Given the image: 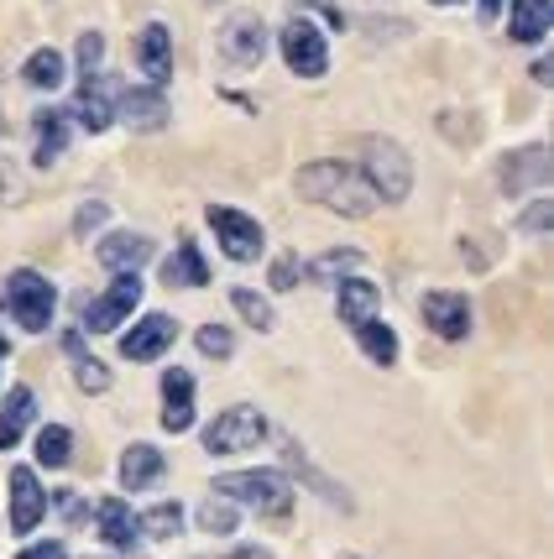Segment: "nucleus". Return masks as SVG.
Listing matches in <instances>:
<instances>
[{
	"instance_id": "obj_1",
	"label": "nucleus",
	"mask_w": 554,
	"mask_h": 559,
	"mask_svg": "<svg viewBox=\"0 0 554 559\" xmlns=\"http://www.w3.org/2000/svg\"><path fill=\"white\" fill-rule=\"evenodd\" d=\"M298 194L314 199V204H330V210H340L351 219L377 210V189L356 168H345V163H309L298 173Z\"/></svg>"
},
{
	"instance_id": "obj_2",
	"label": "nucleus",
	"mask_w": 554,
	"mask_h": 559,
	"mask_svg": "<svg viewBox=\"0 0 554 559\" xmlns=\"http://www.w3.org/2000/svg\"><path fill=\"white\" fill-rule=\"evenodd\" d=\"M0 298L11 304V314H16V324L22 330H32V335H43L52 324V309H58V293H52V283L43 277V272H11L5 277V288H0Z\"/></svg>"
},
{
	"instance_id": "obj_3",
	"label": "nucleus",
	"mask_w": 554,
	"mask_h": 559,
	"mask_svg": "<svg viewBox=\"0 0 554 559\" xmlns=\"http://www.w3.org/2000/svg\"><path fill=\"white\" fill-rule=\"evenodd\" d=\"M366 183L377 189V199L382 204H403L413 189V163L409 152L398 142H387V136H366Z\"/></svg>"
},
{
	"instance_id": "obj_4",
	"label": "nucleus",
	"mask_w": 554,
	"mask_h": 559,
	"mask_svg": "<svg viewBox=\"0 0 554 559\" xmlns=\"http://www.w3.org/2000/svg\"><path fill=\"white\" fill-rule=\"evenodd\" d=\"M215 491L257 512H288V502H293V487L283 471H236V476H220Z\"/></svg>"
},
{
	"instance_id": "obj_5",
	"label": "nucleus",
	"mask_w": 554,
	"mask_h": 559,
	"mask_svg": "<svg viewBox=\"0 0 554 559\" xmlns=\"http://www.w3.org/2000/svg\"><path fill=\"white\" fill-rule=\"evenodd\" d=\"M267 435V418L257 408H225V414L204 429V450L210 455H241V450H257Z\"/></svg>"
},
{
	"instance_id": "obj_6",
	"label": "nucleus",
	"mask_w": 554,
	"mask_h": 559,
	"mask_svg": "<svg viewBox=\"0 0 554 559\" xmlns=\"http://www.w3.org/2000/svg\"><path fill=\"white\" fill-rule=\"evenodd\" d=\"M278 48H283V58H288V69L298 73V79H319V73L330 69V48H325V32H319L314 22H304V16H293V22L283 26Z\"/></svg>"
},
{
	"instance_id": "obj_7",
	"label": "nucleus",
	"mask_w": 554,
	"mask_h": 559,
	"mask_svg": "<svg viewBox=\"0 0 554 559\" xmlns=\"http://www.w3.org/2000/svg\"><path fill=\"white\" fill-rule=\"evenodd\" d=\"M220 58L225 63H236V69H257L267 58V26L262 16H251V11H236L231 22L220 26Z\"/></svg>"
},
{
	"instance_id": "obj_8",
	"label": "nucleus",
	"mask_w": 554,
	"mask_h": 559,
	"mask_svg": "<svg viewBox=\"0 0 554 559\" xmlns=\"http://www.w3.org/2000/svg\"><path fill=\"white\" fill-rule=\"evenodd\" d=\"M210 225H215V236L231 262H257L262 257V225L251 215L231 210V204H210Z\"/></svg>"
},
{
	"instance_id": "obj_9",
	"label": "nucleus",
	"mask_w": 554,
	"mask_h": 559,
	"mask_svg": "<svg viewBox=\"0 0 554 559\" xmlns=\"http://www.w3.org/2000/svg\"><path fill=\"white\" fill-rule=\"evenodd\" d=\"M137 304H142V283H137V272H116V288L105 293V298H90V304H84V330L110 335V330H116Z\"/></svg>"
},
{
	"instance_id": "obj_10",
	"label": "nucleus",
	"mask_w": 554,
	"mask_h": 559,
	"mask_svg": "<svg viewBox=\"0 0 554 559\" xmlns=\"http://www.w3.org/2000/svg\"><path fill=\"white\" fill-rule=\"evenodd\" d=\"M424 324L445 341H465L471 335V298L465 293H424Z\"/></svg>"
},
{
	"instance_id": "obj_11",
	"label": "nucleus",
	"mask_w": 554,
	"mask_h": 559,
	"mask_svg": "<svg viewBox=\"0 0 554 559\" xmlns=\"http://www.w3.org/2000/svg\"><path fill=\"white\" fill-rule=\"evenodd\" d=\"M173 341H178V324L168 314H146L142 324H131V335H121V356L126 361H157Z\"/></svg>"
},
{
	"instance_id": "obj_12",
	"label": "nucleus",
	"mask_w": 554,
	"mask_h": 559,
	"mask_svg": "<svg viewBox=\"0 0 554 559\" xmlns=\"http://www.w3.org/2000/svg\"><path fill=\"white\" fill-rule=\"evenodd\" d=\"M110 110H116L131 131H163V126H168V99H163V90H121Z\"/></svg>"
},
{
	"instance_id": "obj_13",
	"label": "nucleus",
	"mask_w": 554,
	"mask_h": 559,
	"mask_svg": "<svg viewBox=\"0 0 554 559\" xmlns=\"http://www.w3.org/2000/svg\"><path fill=\"white\" fill-rule=\"evenodd\" d=\"M43 508H48V497L37 487V476H32L26 465H16V471H11V528H16V534H32Z\"/></svg>"
},
{
	"instance_id": "obj_14",
	"label": "nucleus",
	"mask_w": 554,
	"mask_h": 559,
	"mask_svg": "<svg viewBox=\"0 0 554 559\" xmlns=\"http://www.w3.org/2000/svg\"><path fill=\"white\" fill-rule=\"evenodd\" d=\"M137 63L152 84H168L173 79V32L163 22L142 26V37H137Z\"/></svg>"
},
{
	"instance_id": "obj_15",
	"label": "nucleus",
	"mask_w": 554,
	"mask_h": 559,
	"mask_svg": "<svg viewBox=\"0 0 554 559\" xmlns=\"http://www.w3.org/2000/svg\"><path fill=\"white\" fill-rule=\"evenodd\" d=\"M550 183V152L544 146H523L503 163V189L507 194H523V189H539Z\"/></svg>"
},
{
	"instance_id": "obj_16",
	"label": "nucleus",
	"mask_w": 554,
	"mask_h": 559,
	"mask_svg": "<svg viewBox=\"0 0 554 559\" xmlns=\"http://www.w3.org/2000/svg\"><path fill=\"white\" fill-rule=\"evenodd\" d=\"M73 116L84 121V131H105L110 126V79L105 73H84V84H79V99H73Z\"/></svg>"
},
{
	"instance_id": "obj_17",
	"label": "nucleus",
	"mask_w": 554,
	"mask_h": 559,
	"mask_svg": "<svg viewBox=\"0 0 554 559\" xmlns=\"http://www.w3.org/2000/svg\"><path fill=\"white\" fill-rule=\"evenodd\" d=\"M163 429H173V435H184L193 424V377L184 371V366H173L168 377H163Z\"/></svg>"
},
{
	"instance_id": "obj_18",
	"label": "nucleus",
	"mask_w": 554,
	"mask_h": 559,
	"mask_svg": "<svg viewBox=\"0 0 554 559\" xmlns=\"http://www.w3.org/2000/svg\"><path fill=\"white\" fill-rule=\"evenodd\" d=\"M146 257H152V241H146V236H131V230L99 241V262L110 272H137V267H146Z\"/></svg>"
},
{
	"instance_id": "obj_19",
	"label": "nucleus",
	"mask_w": 554,
	"mask_h": 559,
	"mask_svg": "<svg viewBox=\"0 0 554 559\" xmlns=\"http://www.w3.org/2000/svg\"><path fill=\"white\" fill-rule=\"evenodd\" d=\"M163 283H168V288H204V283H210V267H204L199 246L184 241L173 251L168 262H163Z\"/></svg>"
},
{
	"instance_id": "obj_20",
	"label": "nucleus",
	"mask_w": 554,
	"mask_h": 559,
	"mask_svg": "<svg viewBox=\"0 0 554 559\" xmlns=\"http://www.w3.org/2000/svg\"><path fill=\"white\" fill-rule=\"evenodd\" d=\"M99 534H105V544H110V549H131V544L142 538V528H137V512L126 508L121 497L99 502Z\"/></svg>"
},
{
	"instance_id": "obj_21",
	"label": "nucleus",
	"mask_w": 554,
	"mask_h": 559,
	"mask_svg": "<svg viewBox=\"0 0 554 559\" xmlns=\"http://www.w3.org/2000/svg\"><path fill=\"white\" fill-rule=\"evenodd\" d=\"M69 146V110H37V168H52Z\"/></svg>"
},
{
	"instance_id": "obj_22",
	"label": "nucleus",
	"mask_w": 554,
	"mask_h": 559,
	"mask_svg": "<svg viewBox=\"0 0 554 559\" xmlns=\"http://www.w3.org/2000/svg\"><path fill=\"white\" fill-rule=\"evenodd\" d=\"M157 476H163V450H152V444H131V450H126V461H121V487L142 491V487H152Z\"/></svg>"
},
{
	"instance_id": "obj_23",
	"label": "nucleus",
	"mask_w": 554,
	"mask_h": 559,
	"mask_svg": "<svg viewBox=\"0 0 554 559\" xmlns=\"http://www.w3.org/2000/svg\"><path fill=\"white\" fill-rule=\"evenodd\" d=\"M550 0H512V22H507L512 43H539L550 32Z\"/></svg>"
},
{
	"instance_id": "obj_24",
	"label": "nucleus",
	"mask_w": 554,
	"mask_h": 559,
	"mask_svg": "<svg viewBox=\"0 0 554 559\" xmlns=\"http://www.w3.org/2000/svg\"><path fill=\"white\" fill-rule=\"evenodd\" d=\"M377 304H382V293L372 288V283H362V277H351V283H340V319L356 330L362 319L377 314Z\"/></svg>"
},
{
	"instance_id": "obj_25",
	"label": "nucleus",
	"mask_w": 554,
	"mask_h": 559,
	"mask_svg": "<svg viewBox=\"0 0 554 559\" xmlns=\"http://www.w3.org/2000/svg\"><path fill=\"white\" fill-rule=\"evenodd\" d=\"M26 424H32V388H11L5 392V408H0V450H11Z\"/></svg>"
},
{
	"instance_id": "obj_26",
	"label": "nucleus",
	"mask_w": 554,
	"mask_h": 559,
	"mask_svg": "<svg viewBox=\"0 0 554 559\" xmlns=\"http://www.w3.org/2000/svg\"><path fill=\"white\" fill-rule=\"evenodd\" d=\"M356 341H362V350H366V356H372L377 366H392V361H398V335H392V330H387L377 314L356 324Z\"/></svg>"
},
{
	"instance_id": "obj_27",
	"label": "nucleus",
	"mask_w": 554,
	"mask_h": 559,
	"mask_svg": "<svg viewBox=\"0 0 554 559\" xmlns=\"http://www.w3.org/2000/svg\"><path fill=\"white\" fill-rule=\"evenodd\" d=\"M22 79L32 84V90H58V84H63V52H58V48H37L32 58H26Z\"/></svg>"
},
{
	"instance_id": "obj_28",
	"label": "nucleus",
	"mask_w": 554,
	"mask_h": 559,
	"mask_svg": "<svg viewBox=\"0 0 554 559\" xmlns=\"http://www.w3.org/2000/svg\"><path fill=\"white\" fill-rule=\"evenodd\" d=\"M63 350L73 356V377H79V388H84V392H105V388H110V371H105L95 356H84V341H79V335H63Z\"/></svg>"
},
{
	"instance_id": "obj_29",
	"label": "nucleus",
	"mask_w": 554,
	"mask_h": 559,
	"mask_svg": "<svg viewBox=\"0 0 554 559\" xmlns=\"http://www.w3.org/2000/svg\"><path fill=\"white\" fill-rule=\"evenodd\" d=\"M178 523H184L178 502H157L152 512H142V518H137V528H142L146 538H173V534H178Z\"/></svg>"
},
{
	"instance_id": "obj_30",
	"label": "nucleus",
	"mask_w": 554,
	"mask_h": 559,
	"mask_svg": "<svg viewBox=\"0 0 554 559\" xmlns=\"http://www.w3.org/2000/svg\"><path fill=\"white\" fill-rule=\"evenodd\" d=\"M69 429H63V424H48V429H43V435H37V461L43 465H69Z\"/></svg>"
},
{
	"instance_id": "obj_31",
	"label": "nucleus",
	"mask_w": 554,
	"mask_h": 559,
	"mask_svg": "<svg viewBox=\"0 0 554 559\" xmlns=\"http://www.w3.org/2000/svg\"><path fill=\"white\" fill-rule=\"evenodd\" d=\"M231 304H236V314H241L246 324H257V330H272V304H267L262 293L236 288V293H231Z\"/></svg>"
},
{
	"instance_id": "obj_32",
	"label": "nucleus",
	"mask_w": 554,
	"mask_h": 559,
	"mask_svg": "<svg viewBox=\"0 0 554 559\" xmlns=\"http://www.w3.org/2000/svg\"><path fill=\"white\" fill-rule=\"evenodd\" d=\"M199 350H204V356H215V361H225V356L236 350V341H231V330H225V324H204V330H199Z\"/></svg>"
},
{
	"instance_id": "obj_33",
	"label": "nucleus",
	"mask_w": 554,
	"mask_h": 559,
	"mask_svg": "<svg viewBox=\"0 0 554 559\" xmlns=\"http://www.w3.org/2000/svg\"><path fill=\"white\" fill-rule=\"evenodd\" d=\"M199 523H204V534H231L236 528V512H231V502H204Z\"/></svg>"
},
{
	"instance_id": "obj_34",
	"label": "nucleus",
	"mask_w": 554,
	"mask_h": 559,
	"mask_svg": "<svg viewBox=\"0 0 554 559\" xmlns=\"http://www.w3.org/2000/svg\"><path fill=\"white\" fill-rule=\"evenodd\" d=\"M99 58H105V37H99V32H84V37H79V69L95 73Z\"/></svg>"
},
{
	"instance_id": "obj_35",
	"label": "nucleus",
	"mask_w": 554,
	"mask_h": 559,
	"mask_svg": "<svg viewBox=\"0 0 554 559\" xmlns=\"http://www.w3.org/2000/svg\"><path fill=\"white\" fill-rule=\"evenodd\" d=\"M356 262H362L356 251H330V257H319V262H314V277H335V272L356 267Z\"/></svg>"
},
{
	"instance_id": "obj_36",
	"label": "nucleus",
	"mask_w": 554,
	"mask_h": 559,
	"mask_svg": "<svg viewBox=\"0 0 554 559\" xmlns=\"http://www.w3.org/2000/svg\"><path fill=\"white\" fill-rule=\"evenodd\" d=\"M105 215H110V210H105V204H84V210H79V219H73V236H90V230H99V225H105Z\"/></svg>"
},
{
	"instance_id": "obj_37",
	"label": "nucleus",
	"mask_w": 554,
	"mask_h": 559,
	"mask_svg": "<svg viewBox=\"0 0 554 559\" xmlns=\"http://www.w3.org/2000/svg\"><path fill=\"white\" fill-rule=\"evenodd\" d=\"M304 277V267H298V257H283L278 267H272V288H293Z\"/></svg>"
},
{
	"instance_id": "obj_38",
	"label": "nucleus",
	"mask_w": 554,
	"mask_h": 559,
	"mask_svg": "<svg viewBox=\"0 0 554 559\" xmlns=\"http://www.w3.org/2000/svg\"><path fill=\"white\" fill-rule=\"evenodd\" d=\"M550 225V199H533V210L523 215V230H544Z\"/></svg>"
},
{
	"instance_id": "obj_39",
	"label": "nucleus",
	"mask_w": 554,
	"mask_h": 559,
	"mask_svg": "<svg viewBox=\"0 0 554 559\" xmlns=\"http://www.w3.org/2000/svg\"><path fill=\"white\" fill-rule=\"evenodd\" d=\"M22 559H69V549L63 544H32Z\"/></svg>"
},
{
	"instance_id": "obj_40",
	"label": "nucleus",
	"mask_w": 554,
	"mask_h": 559,
	"mask_svg": "<svg viewBox=\"0 0 554 559\" xmlns=\"http://www.w3.org/2000/svg\"><path fill=\"white\" fill-rule=\"evenodd\" d=\"M304 5H319V11L330 16V26H345V16H340V5H330V0H304Z\"/></svg>"
},
{
	"instance_id": "obj_41",
	"label": "nucleus",
	"mask_w": 554,
	"mask_h": 559,
	"mask_svg": "<svg viewBox=\"0 0 554 559\" xmlns=\"http://www.w3.org/2000/svg\"><path fill=\"white\" fill-rule=\"evenodd\" d=\"M231 559H272V555H262V549H241V555H231Z\"/></svg>"
},
{
	"instance_id": "obj_42",
	"label": "nucleus",
	"mask_w": 554,
	"mask_h": 559,
	"mask_svg": "<svg viewBox=\"0 0 554 559\" xmlns=\"http://www.w3.org/2000/svg\"><path fill=\"white\" fill-rule=\"evenodd\" d=\"M5 350H11V345H5V335H0V356H5Z\"/></svg>"
},
{
	"instance_id": "obj_43",
	"label": "nucleus",
	"mask_w": 554,
	"mask_h": 559,
	"mask_svg": "<svg viewBox=\"0 0 554 559\" xmlns=\"http://www.w3.org/2000/svg\"><path fill=\"white\" fill-rule=\"evenodd\" d=\"M434 5H456V0H434Z\"/></svg>"
},
{
	"instance_id": "obj_44",
	"label": "nucleus",
	"mask_w": 554,
	"mask_h": 559,
	"mask_svg": "<svg viewBox=\"0 0 554 559\" xmlns=\"http://www.w3.org/2000/svg\"><path fill=\"white\" fill-rule=\"evenodd\" d=\"M0 131H5V121H0Z\"/></svg>"
}]
</instances>
